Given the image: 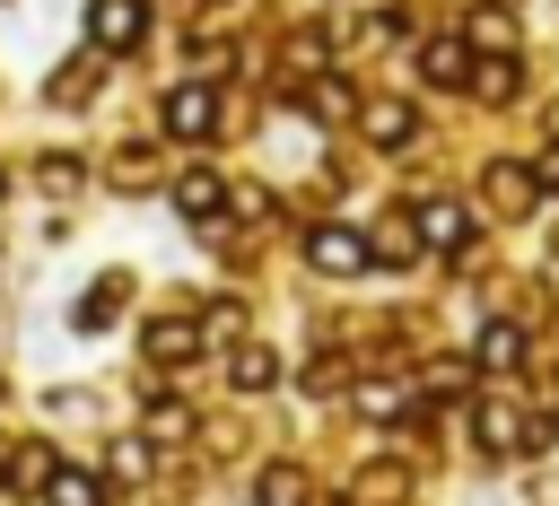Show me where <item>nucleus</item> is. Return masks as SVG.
<instances>
[{"instance_id":"nucleus-1","label":"nucleus","mask_w":559,"mask_h":506,"mask_svg":"<svg viewBox=\"0 0 559 506\" xmlns=\"http://www.w3.org/2000/svg\"><path fill=\"white\" fill-rule=\"evenodd\" d=\"M87 35H96V52H131V44L148 35V9H140V0H96V9H87Z\"/></svg>"},{"instance_id":"nucleus-2","label":"nucleus","mask_w":559,"mask_h":506,"mask_svg":"<svg viewBox=\"0 0 559 506\" xmlns=\"http://www.w3.org/2000/svg\"><path fill=\"white\" fill-rule=\"evenodd\" d=\"M306 262L314 270H367V236L358 227H314L306 236Z\"/></svg>"},{"instance_id":"nucleus-3","label":"nucleus","mask_w":559,"mask_h":506,"mask_svg":"<svg viewBox=\"0 0 559 506\" xmlns=\"http://www.w3.org/2000/svg\"><path fill=\"white\" fill-rule=\"evenodd\" d=\"M210 122H218V96L210 87H175L166 96V131L175 140H210Z\"/></svg>"},{"instance_id":"nucleus-4","label":"nucleus","mask_w":559,"mask_h":506,"mask_svg":"<svg viewBox=\"0 0 559 506\" xmlns=\"http://www.w3.org/2000/svg\"><path fill=\"white\" fill-rule=\"evenodd\" d=\"M140 349H148L157 366H175V358H192V349H201V323H183V314H166V323H148V332H140Z\"/></svg>"},{"instance_id":"nucleus-5","label":"nucleus","mask_w":559,"mask_h":506,"mask_svg":"<svg viewBox=\"0 0 559 506\" xmlns=\"http://www.w3.org/2000/svg\"><path fill=\"white\" fill-rule=\"evenodd\" d=\"M419 236H428V244H437V253H454V244H463V236H472V218H463V209H454V201H419Z\"/></svg>"},{"instance_id":"nucleus-6","label":"nucleus","mask_w":559,"mask_h":506,"mask_svg":"<svg viewBox=\"0 0 559 506\" xmlns=\"http://www.w3.org/2000/svg\"><path fill=\"white\" fill-rule=\"evenodd\" d=\"M44 506H105L96 471H44Z\"/></svg>"},{"instance_id":"nucleus-7","label":"nucleus","mask_w":559,"mask_h":506,"mask_svg":"<svg viewBox=\"0 0 559 506\" xmlns=\"http://www.w3.org/2000/svg\"><path fill=\"white\" fill-rule=\"evenodd\" d=\"M358 122H367V140H376V148H402V140H411V105H402V96H384V105H367Z\"/></svg>"},{"instance_id":"nucleus-8","label":"nucleus","mask_w":559,"mask_h":506,"mask_svg":"<svg viewBox=\"0 0 559 506\" xmlns=\"http://www.w3.org/2000/svg\"><path fill=\"white\" fill-rule=\"evenodd\" d=\"M175 209H183V218H218V209H227V183H218V174H183V183H175Z\"/></svg>"},{"instance_id":"nucleus-9","label":"nucleus","mask_w":559,"mask_h":506,"mask_svg":"<svg viewBox=\"0 0 559 506\" xmlns=\"http://www.w3.org/2000/svg\"><path fill=\"white\" fill-rule=\"evenodd\" d=\"M419 70H428V79H437V87H454V79H463V70H472V52H463V44H454V35H437V44H428V52H419Z\"/></svg>"},{"instance_id":"nucleus-10","label":"nucleus","mask_w":559,"mask_h":506,"mask_svg":"<svg viewBox=\"0 0 559 506\" xmlns=\"http://www.w3.org/2000/svg\"><path fill=\"white\" fill-rule=\"evenodd\" d=\"M253 506H306V471H288V462L262 471V480H253Z\"/></svg>"},{"instance_id":"nucleus-11","label":"nucleus","mask_w":559,"mask_h":506,"mask_svg":"<svg viewBox=\"0 0 559 506\" xmlns=\"http://www.w3.org/2000/svg\"><path fill=\"white\" fill-rule=\"evenodd\" d=\"M463 35H472L480 52H507V44H515V17H507V9H472V26H463Z\"/></svg>"},{"instance_id":"nucleus-12","label":"nucleus","mask_w":559,"mask_h":506,"mask_svg":"<svg viewBox=\"0 0 559 506\" xmlns=\"http://www.w3.org/2000/svg\"><path fill=\"white\" fill-rule=\"evenodd\" d=\"M472 436H480V445H489V454H507V445H524V427H515V419H507V410H489V401H480V410H472Z\"/></svg>"},{"instance_id":"nucleus-13","label":"nucleus","mask_w":559,"mask_h":506,"mask_svg":"<svg viewBox=\"0 0 559 506\" xmlns=\"http://www.w3.org/2000/svg\"><path fill=\"white\" fill-rule=\"evenodd\" d=\"M515 358H524V332L515 323H489L480 332V366H515Z\"/></svg>"},{"instance_id":"nucleus-14","label":"nucleus","mask_w":559,"mask_h":506,"mask_svg":"<svg viewBox=\"0 0 559 506\" xmlns=\"http://www.w3.org/2000/svg\"><path fill=\"white\" fill-rule=\"evenodd\" d=\"M227 375H236L245 393H262V384L280 375V358H271V349H236V358H227Z\"/></svg>"},{"instance_id":"nucleus-15","label":"nucleus","mask_w":559,"mask_h":506,"mask_svg":"<svg viewBox=\"0 0 559 506\" xmlns=\"http://www.w3.org/2000/svg\"><path fill=\"white\" fill-rule=\"evenodd\" d=\"M472 87H480V96H515V61H507V52H498V61H480V70H472Z\"/></svg>"},{"instance_id":"nucleus-16","label":"nucleus","mask_w":559,"mask_h":506,"mask_svg":"<svg viewBox=\"0 0 559 506\" xmlns=\"http://www.w3.org/2000/svg\"><path fill=\"white\" fill-rule=\"evenodd\" d=\"M183 427H192L183 401H157V410H148V436H183Z\"/></svg>"},{"instance_id":"nucleus-17","label":"nucleus","mask_w":559,"mask_h":506,"mask_svg":"<svg viewBox=\"0 0 559 506\" xmlns=\"http://www.w3.org/2000/svg\"><path fill=\"white\" fill-rule=\"evenodd\" d=\"M542 183H550V192H559V148H550V157H542Z\"/></svg>"}]
</instances>
